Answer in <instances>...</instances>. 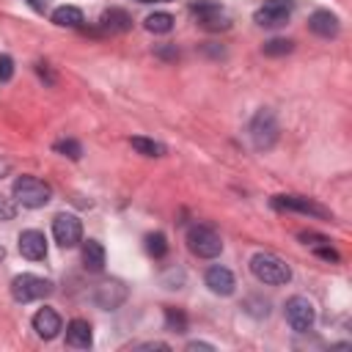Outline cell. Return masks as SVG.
Instances as JSON below:
<instances>
[{
	"label": "cell",
	"instance_id": "11",
	"mask_svg": "<svg viewBox=\"0 0 352 352\" xmlns=\"http://www.w3.org/2000/svg\"><path fill=\"white\" fill-rule=\"evenodd\" d=\"M129 297V289L121 284V281H102L97 289H94V303L105 311H116L127 303Z\"/></svg>",
	"mask_w": 352,
	"mask_h": 352
},
{
	"label": "cell",
	"instance_id": "32",
	"mask_svg": "<svg viewBox=\"0 0 352 352\" xmlns=\"http://www.w3.org/2000/svg\"><path fill=\"white\" fill-rule=\"evenodd\" d=\"M188 349H190V352H196V349H207V352H212L215 347H212V344H207V341H190V344H188Z\"/></svg>",
	"mask_w": 352,
	"mask_h": 352
},
{
	"label": "cell",
	"instance_id": "34",
	"mask_svg": "<svg viewBox=\"0 0 352 352\" xmlns=\"http://www.w3.org/2000/svg\"><path fill=\"white\" fill-rule=\"evenodd\" d=\"M45 3H47V0H31V6L39 9V12H45Z\"/></svg>",
	"mask_w": 352,
	"mask_h": 352
},
{
	"label": "cell",
	"instance_id": "13",
	"mask_svg": "<svg viewBox=\"0 0 352 352\" xmlns=\"http://www.w3.org/2000/svg\"><path fill=\"white\" fill-rule=\"evenodd\" d=\"M204 284L210 286V292H212V294H221V297L234 294V286H237V284H234L231 270H226V267H221V264H212V267L207 270Z\"/></svg>",
	"mask_w": 352,
	"mask_h": 352
},
{
	"label": "cell",
	"instance_id": "25",
	"mask_svg": "<svg viewBox=\"0 0 352 352\" xmlns=\"http://www.w3.org/2000/svg\"><path fill=\"white\" fill-rule=\"evenodd\" d=\"M53 149H55L58 154L69 157V160H80V157H83V146H80L77 140H69V138H66V140H58Z\"/></svg>",
	"mask_w": 352,
	"mask_h": 352
},
{
	"label": "cell",
	"instance_id": "33",
	"mask_svg": "<svg viewBox=\"0 0 352 352\" xmlns=\"http://www.w3.org/2000/svg\"><path fill=\"white\" fill-rule=\"evenodd\" d=\"M39 75H42V77H45V80H47V83H50V86H53V83H55V77H53V75H50V69H47V64H39Z\"/></svg>",
	"mask_w": 352,
	"mask_h": 352
},
{
	"label": "cell",
	"instance_id": "15",
	"mask_svg": "<svg viewBox=\"0 0 352 352\" xmlns=\"http://www.w3.org/2000/svg\"><path fill=\"white\" fill-rule=\"evenodd\" d=\"M308 28H311L316 36H322V39H333V36H338L341 23H338V17H336V14H330V12H325V9H319V12H314V14L308 17Z\"/></svg>",
	"mask_w": 352,
	"mask_h": 352
},
{
	"label": "cell",
	"instance_id": "20",
	"mask_svg": "<svg viewBox=\"0 0 352 352\" xmlns=\"http://www.w3.org/2000/svg\"><path fill=\"white\" fill-rule=\"evenodd\" d=\"M146 31L149 34H171V28H173V17L168 14V12H154V14H149L146 17Z\"/></svg>",
	"mask_w": 352,
	"mask_h": 352
},
{
	"label": "cell",
	"instance_id": "12",
	"mask_svg": "<svg viewBox=\"0 0 352 352\" xmlns=\"http://www.w3.org/2000/svg\"><path fill=\"white\" fill-rule=\"evenodd\" d=\"M17 248H20V253H23L25 259H31V262H42V259H47V237H45L42 231H36V229L23 231V234H20Z\"/></svg>",
	"mask_w": 352,
	"mask_h": 352
},
{
	"label": "cell",
	"instance_id": "1",
	"mask_svg": "<svg viewBox=\"0 0 352 352\" xmlns=\"http://www.w3.org/2000/svg\"><path fill=\"white\" fill-rule=\"evenodd\" d=\"M251 273L256 281H262L267 286H281V284L292 281V267L275 253H256L251 259Z\"/></svg>",
	"mask_w": 352,
	"mask_h": 352
},
{
	"label": "cell",
	"instance_id": "10",
	"mask_svg": "<svg viewBox=\"0 0 352 352\" xmlns=\"http://www.w3.org/2000/svg\"><path fill=\"white\" fill-rule=\"evenodd\" d=\"M53 237L61 248H75L83 242V223L75 215H55L53 221Z\"/></svg>",
	"mask_w": 352,
	"mask_h": 352
},
{
	"label": "cell",
	"instance_id": "6",
	"mask_svg": "<svg viewBox=\"0 0 352 352\" xmlns=\"http://www.w3.org/2000/svg\"><path fill=\"white\" fill-rule=\"evenodd\" d=\"M294 12V0H264V6L256 9L253 14V23L259 28H281L289 23Z\"/></svg>",
	"mask_w": 352,
	"mask_h": 352
},
{
	"label": "cell",
	"instance_id": "23",
	"mask_svg": "<svg viewBox=\"0 0 352 352\" xmlns=\"http://www.w3.org/2000/svg\"><path fill=\"white\" fill-rule=\"evenodd\" d=\"M165 327L171 333H185L188 330V316L179 308H165Z\"/></svg>",
	"mask_w": 352,
	"mask_h": 352
},
{
	"label": "cell",
	"instance_id": "7",
	"mask_svg": "<svg viewBox=\"0 0 352 352\" xmlns=\"http://www.w3.org/2000/svg\"><path fill=\"white\" fill-rule=\"evenodd\" d=\"M314 319H316V311H314V303L303 294H294L286 300V322L294 333H308L314 327Z\"/></svg>",
	"mask_w": 352,
	"mask_h": 352
},
{
	"label": "cell",
	"instance_id": "16",
	"mask_svg": "<svg viewBox=\"0 0 352 352\" xmlns=\"http://www.w3.org/2000/svg\"><path fill=\"white\" fill-rule=\"evenodd\" d=\"M66 344L75 349H91L94 344V330L86 319H72L66 325Z\"/></svg>",
	"mask_w": 352,
	"mask_h": 352
},
{
	"label": "cell",
	"instance_id": "19",
	"mask_svg": "<svg viewBox=\"0 0 352 352\" xmlns=\"http://www.w3.org/2000/svg\"><path fill=\"white\" fill-rule=\"evenodd\" d=\"M53 23L58 28H80L86 20H83V12L77 6H58L53 12Z\"/></svg>",
	"mask_w": 352,
	"mask_h": 352
},
{
	"label": "cell",
	"instance_id": "22",
	"mask_svg": "<svg viewBox=\"0 0 352 352\" xmlns=\"http://www.w3.org/2000/svg\"><path fill=\"white\" fill-rule=\"evenodd\" d=\"M264 55H270V58H281V55H289L292 50H294V42L292 39H270V42H264Z\"/></svg>",
	"mask_w": 352,
	"mask_h": 352
},
{
	"label": "cell",
	"instance_id": "3",
	"mask_svg": "<svg viewBox=\"0 0 352 352\" xmlns=\"http://www.w3.org/2000/svg\"><path fill=\"white\" fill-rule=\"evenodd\" d=\"M188 248L199 256V259H215L223 251V240L212 226L196 223L188 229Z\"/></svg>",
	"mask_w": 352,
	"mask_h": 352
},
{
	"label": "cell",
	"instance_id": "26",
	"mask_svg": "<svg viewBox=\"0 0 352 352\" xmlns=\"http://www.w3.org/2000/svg\"><path fill=\"white\" fill-rule=\"evenodd\" d=\"M14 215H17V201H14V199H6V196H0V223L14 221Z\"/></svg>",
	"mask_w": 352,
	"mask_h": 352
},
{
	"label": "cell",
	"instance_id": "9",
	"mask_svg": "<svg viewBox=\"0 0 352 352\" xmlns=\"http://www.w3.org/2000/svg\"><path fill=\"white\" fill-rule=\"evenodd\" d=\"M273 207L275 210H286V212H300V215H311V218H319V221H333L330 210H325L322 204L305 199V196H275L273 199Z\"/></svg>",
	"mask_w": 352,
	"mask_h": 352
},
{
	"label": "cell",
	"instance_id": "2",
	"mask_svg": "<svg viewBox=\"0 0 352 352\" xmlns=\"http://www.w3.org/2000/svg\"><path fill=\"white\" fill-rule=\"evenodd\" d=\"M12 193H14V201L23 204L25 210H42L53 199V188L47 182L36 179V176H17Z\"/></svg>",
	"mask_w": 352,
	"mask_h": 352
},
{
	"label": "cell",
	"instance_id": "4",
	"mask_svg": "<svg viewBox=\"0 0 352 352\" xmlns=\"http://www.w3.org/2000/svg\"><path fill=\"white\" fill-rule=\"evenodd\" d=\"M50 294H53V281L50 278L23 273L12 281V297L17 303H34V300H42V297H50Z\"/></svg>",
	"mask_w": 352,
	"mask_h": 352
},
{
	"label": "cell",
	"instance_id": "27",
	"mask_svg": "<svg viewBox=\"0 0 352 352\" xmlns=\"http://www.w3.org/2000/svg\"><path fill=\"white\" fill-rule=\"evenodd\" d=\"M14 77V61L12 55H0V83H9Z\"/></svg>",
	"mask_w": 352,
	"mask_h": 352
},
{
	"label": "cell",
	"instance_id": "17",
	"mask_svg": "<svg viewBox=\"0 0 352 352\" xmlns=\"http://www.w3.org/2000/svg\"><path fill=\"white\" fill-rule=\"evenodd\" d=\"M102 28L110 34H127L132 28V17L124 9H108L102 14Z\"/></svg>",
	"mask_w": 352,
	"mask_h": 352
},
{
	"label": "cell",
	"instance_id": "30",
	"mask_svg": "<svg viewBox=\"0 0 352 352\" xmlns=\"http://www.w3.org/2000/svg\"><path fill=\"white\" fill-rule=\"evenodd\" d=\"M300 240H303L305 245H322V242H330L327 237H322V234H314V231H303V234H300Z\"/></svg>",
	"mask_w": 352,
	"mask_h": 352
},
{
	"label": "cell",
	"instance_id": "35",
	"mask_svg": "<svg viewBox=\"0 0 352 352\" xmlns=\"http://www.w3.org/2000/svg\"><path fill=\"white\" fill-rule=\"evenodd\" d=\"M140 3H168V0H140Z\"/></svg>",
	"mask_w": 352,
	"mask_h": 352
},
{
	"label": "cell",
	"instance_id": "5",
	"mask_svg": "<svg viewBox=\"0 0 352 352\" xmlns=\"http://www.w3.org/2000/svg\"><path fill=\"white\" fill-rule=\"evenodd\" d=\"M248 132H251V140H253V146L259 149V151H267V149H273L275 146V140H278V118H275V113L273 110H267V108H262L253 118H251V127H248Z\"/></svg>",
	"mask_w": 352,
	"mask_h": 352
},
{
	"label": "cell",
	"instance_id": "21",
	"mask_svg": "<svg viewBox=\"0 0 352 352\" xmlns=\"http://www.w3.org/2000/svg\"><path fill=\"white\" fill-rule=\"evenodd\" d=\"M129 143H132V149H135L138 154H143V157H162V154H165V146H162V143H157V140H151V138H140V135H135Z\"/></svg>",
	"mask_w": 352,
	"mask_h": 352
},
{
	"label": "cell",
	"instance_id": "29",
	"mask_svg": "<svg viewBox=\"0 0 352 352\" xmlns=\"http://www.w3.org/2000/svg\"><path fill=\"white\" fill-rule=\"evenodd\" d=\"M157 55L162 61H176L179 58V50H176V45H162V47H157Z\"/></svg>",
	"mask_w": 352,
	"mask_h": 352
},
{
	"label": "cell",
	"instance_id": "31",
	"mask_svg": "<svg viewBox=\"0 0 352 352\" xmlns=\"http://www.w3.org/2000/svg\"><path fill=\"white\" fill-rule=\"evenodd\" d=\"M132 349H160V352H168L171 347L162 344V341H140V344H132Z\"/></svg>",
	"mask_w": 352,
	"mask_h": 352
},
{
	"label": "cell",
	"instance_id": "24",
	"mask_svg": "<svg viewBox=\"0 0 352 352\" xmlns=\"http://www.w3.org/2000/svg\"><path fill=\"white\" fill-rule=\"evenodd\" d=\"M146 251H149V256L162 259V256L168 253V240H165V234H162V231L149 234V237H146Z\"/></svg>",
	"mask_w": 352,
	"mask_h": 352
},
{
	"label": "cell",
	"instance_id": "14",
	"mask_svg": "<svg viewBox=\"0 0 352 352\" xmlns=\"http://www.w3.org/2000/svg\"><path fill=\"white\" fill-rule=\"evenodd\" d=\"M34 330H36V336L39 338H45V341H53L58 333H61V316H58V311L55 308H39L36 314H34Z\"/></svg>",
	"mask_w": 352,
	"mask_h": 352
},
{
	"label": "cell",
	"instance_id": "18",
	"mask_svg": "<svg viewBox=\"0 0 352 352\" xmlns=\"http://www.w3.org/2000/svg\"><path fill=\"white\" fill-rule=\"evenodd\" d=\"M83 264H86V270H91V273H102V270H105V248H102V242L88 240V242L83 245Z\"/></svg>",
	"mask_w": 352,
	"mask_h": 352
},
{
	"label": "cell",
	"instance_id": "36",
	"mask_svg": "<svg viewBox=\"0 0 352 352\" xmlns=\"http://www.w3.org/2000/svg\"><path fill=\"white\" fill-rule=\"evenodd\" d=\"M3 256H6V248H3V245H0V262H3Z\"/></svg>",
	"mask_w": 352,
	"mask_h": 352
},
{
	"label": "cell",
	"instance_id": "8",
	"mask_svg": "<svg viewBox=\"0 0 352 352\" xmlns=\"http://www.w3.org/2000/svg\"><path fill=\"white\" fill-rule=\"evenodd\" d=\"M190 12L199 17V25L204 31L218 34V31H229L231 28V20L223 14V9L218 3H212V0H199V3L190 6Z\"/></svg>",
	"mask_w": 352,
	"mask_h": 352
},
{
	"label": "cell",
	"instance_id": "28",
	"mask_svg": "<svg viewBox=\"0 0 352 352\" xmlns=\"http://www.w3.org/2000/svg\"><path fill=\"white\" fill-rule=\"evenodd\" d=\"M314 253L319 256V259H325V262H338V253L330 248V242H322V245H314Z\"/></svg>",
	"mask_w": 352,
	"mask_h": 352
}]
</instances>
